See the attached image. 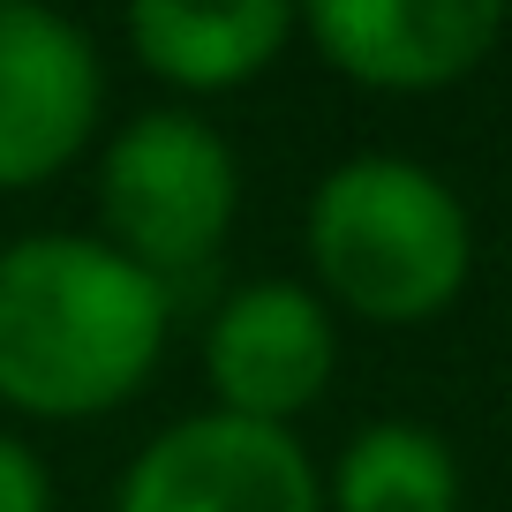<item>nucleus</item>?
<instances>
[{"instance_id":"nucleus-6","label":"nucleus","mask_w":512,"mask_h":512,"mask_svg":"<svg viewBox=\"0 0 512 512\" xmlns=\"http://www.w3.org/2000/svg\"><path fill=\"white\" fill-rule=\"evenodd\" d=\"M332 362H339L332 317L294 279H256V287L226 294V309L211 317V339H204L219 415L272 422V430H287L302 407L324 400Z\"/></svg>"},{"instance_id":"nucleus-10","label":"nucleus","mask_w":512,"mask_h":512,"mask_svg":"<svg viewBox=\"0 0 512 512\" xmlns=\"http://www.w3.org/2000/svg\"><path fill=\"white\" fill-rule=\"evenodd\" d=\"M0 512H53L46 467H38L31 445H23V437H8V430H0Z\"/></svg>"},{"instance_id":"nucleus-5","label":"nucleus","mask_w":512,"mask_h":512,"mask_svg":"<svg viewBox=\"0 0 512 512\" xmlns=\"http://www.w3.org/2000/svg\"><path fill=\"white\" fill-rule=\"evenodd\" d=\"M98 46L38 0H0V189L53 181L98 128Z\"/></svg>"},{"instance_id":"nucleus-7","label":"nucleus","mask_w":512,"mask_h":512,"mask_svg":"<svg viewBox=\"0 0 512 512\" xmlns=\"http://www.w3.org/2000/svg\"><path fill=\"white\" fill-rule=\"evenodd\" d=\"M505 16L482 0H324L309 38L347 83L369 91H445L490 61Z\"/></svg>"},{"instance_id":"nucleus-2","label":"nucleus","mask_w":512,"mask_h":512,"mask_svg":"<svg viewBox=\"0 0 512 512\" xmlns=\"http://www.w3.org/2000/svg\"><path fill=\"white\" fill-rule=\"evenodd\" d=\"M309 264L354 317L430 324L460 302L475 272V226L430 166L362 151L309 196Z\"/></svg>"},{"instance_id":"nucleus-4","label":"nucleus","mask_w":512,"mask_h":512,"mask_svg":"<svg viewBox=\"0 0 512 512\" xmlns=\"http://www.w3.org/2000/svg\"><path fill=\"white\" fill-rule=\"evenodd\" d=\"M113 512H324V475L294 430L211 407L136 452Z\"/></svg>"},{"instance_id":"nucleus-1","label":"nucleus","mask_w":512,"mask_h":512,"mask_svg":"<svg viewBox=\"0 0 512 512\" xmlns=\"http://www.w3.org/2000/svg\"><path fill=\"white\" fill-rule=\"evenodd\" d=\"M174 294L113 241L31 234L0 249V400L16 415L91 422L144 392L166 354Z\"/></svg>"},{"instance_id":"nucleus-8","label":"nucleus","mask_w":512,"mask_h":512,"mask_svg":"<svg viewBox=\"0 0 512 512\" xmlns=\"http://www.w3.org/2000/svg\"><path fill=\"white\" fill-rule=\"evenodd\" d=\"M294 31H302V16L279 0H219V8L144 0V8H128L136 61L174 91H234V83L264 76Z\"/></svg>"},{"instance_id":"nucleus-3","label":"nucleus","mask_w":512,"mask_h":512,"mask_svg":"<svg viewBox=\"0 0 512 512\" xmlns=\"http://www.w3.org/2000/svg\"><path fill=\"white\" fill-rule=\"evenodd\" d=\"M241 204V166L226 151L219 128L189 121V113H144L113 136L106 166H98V211H106V241L144 264L166 294L174 279L204 272L219 256L226 226Z\"/></svg>"},{"instance_id":"nucleus-9","label":"nucleus","mask_w":512,"mask_h":512,"mask_svg":"<svg viewBox=\"0 0 512 512\" xmlns=\"http://www.w3.org/2000/svg\"><path fill=\"white\" fill-rule=\"evenodd\" d=\"M332 512H460V467L415 422H369L324 482Z\"/></svg>"}]
</instances>
